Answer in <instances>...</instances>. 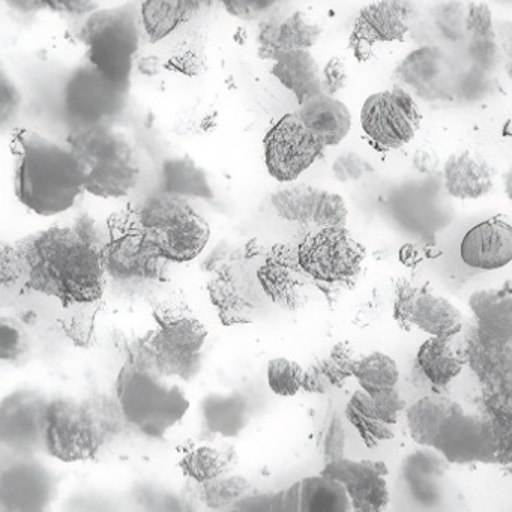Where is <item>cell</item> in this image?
Masks as SVG:
<instances>
[{
	"mask_svg": "<svg viewBox=\"0 0 512 512\" xmlns=\"http://www.w3.org/2000/svg\"><path fill=\"white\" fill-rule=\"evenodd\" d=\"M106 230L88 215L74 226H55L16 245L22 280L29 289L64 305L100 301L106 286L103 247Z\"/></svg>",
	"mask_w": 512,
	"mask_h": 512,
	"instance_id": "obj_1",
	"label": "cell"
},
{
	"mask_svg": "<svg viewBox=\"0 0 512 512\" xmlns=\"http://www.w3.org/2000/svg\"><path fill=\"white\" fill-rule=\"evenodd\" d=\"M13 146L19 202L41 217L70 211L85 193L82 172L70 148L31 130H17Z\"/></svg>",
	"mask_w": 512,
	"mask_h": 512,
	"instance_id": "obj_2",
	"label": "cell"
},
{
	"mask_svg": "<svg viewBox=\"0 0 512 512\" xmlns=\"http://www.w3.org/2000/svg\"><path fill=\"white\" fill-rule=\"evenodd\" d=\"M127 422L119 401L107 395L49 401L44 446L64 463L94 460L124 430Z\"/></svg>",
	"mask_w": 512,
	"mask_h": 512,
	"instance_id": "obj_3",
	"label": "cell"
},
{
	"mask_svg": "<svg viewBox=\"0 0 512 512\" xmlns=\"http://www.w3.org/2000/svg\"><path fill=\"white\" fill-rule=\"evenodd\" d=\"M86 193L100 199H122L140 181L142 164L136 143L115 124L80 125L68 134Z\"/></svg>",
	"mask_w": 512,
	"mask_h": 512,
	"instance_id": "obj_4",
	"label": "cell"
},
{
	"mask_svg": "<svg viewBox=\"0 0 512 512\" xmlns=\"http://www.w3.org/2000/svg\"><path fill=\"white\" fill-rule=\"evenodd\" d=\"M116 395L127 422L149 437H163L190 409L184 388L133 352L119 373Z\"/></svg>",
	"mask_w": 512,
	"mask_h": 512,
	"instance_id": "obj_5",
	"label": "cell"
},
{
	"mask_svg": "<svg viewBox=\"0 0 512 512\" xmlns=\"http://www.w3.org/2000/svg\"><path fill=\"white\" fill-rule=\"evenodd\" d=\"M139 215L146 241L166 262L197 259L211 239L208 221L184 197L167 193L151 197Z\"/></svg>",
	"mask_w": 512,
	"mask_h": 512,
	"instance_id": "obj_6",
	"label": "cell"
},
{
	"mask_svg": "<svg viewBox=\"0 0 512 512\" xmlns=\"http://www.w3.org/2000/svg\"><path fill=\"white\" fill-rule=\"evenodd\" d=\"M140 11L130 5L98 10L80 32L86 61L115 83H130L140 49Z\"/></svg>",
	"mask_w": 512,
	"mask_h": 512,
	"instance_id": "obj_7",
	"label": "cell"
},
{
	"mask_svg": "<svg viewBox=\"0 0 512 512\" xmlns=\"http://www.w3.org/2000/svg\"><path fill=\"white\" fill-rule=\"evenodd\" d=\"M154 317L157 331L133 352L164 376L190 379L199 370L208 331L190 310L181 307L158 308Z\"/></svg>",
	"mask_w": 512,
	"mask_h": 512,
	"instance_id": "obj_8",
	"label": "cell"
},
{
	"mask_svg": "<svg viewBox=\"0 0 512 512\" xmlns=\"http://www.w3.org/2000/svg\"><path fill=\"white\" fill-rule=\"evenodd\" d=\"M103 259L107 274L124 284L160 280L167 263L146 241L139 212L128 209L107 221Z\"/></svg>",
	"mask_w": 512,
	"mask_h": 512,
	"instance_id": "obj_9",
	"label": "cell"
},
{
	"mask_svg": "<svg viewBox=\"0 0 512 512\" xmlns=\"http://www.w3.org/2000/svg\"><path fill=\"white\" fill-rule=\"evenodd\" d=\"M130 83H115L88 61L68 77L64 109L74 127L112 124L128 103Z\"/></svg>",
	"mask_w": 512,
	"mask_h": 512,
	"instance_id": "obj_10",
	"label": "cell"
},
{
	"mask_svg": "<svg viewBox=\"0 0 512 512\" xmlns=\"http://www.w3.org/2000/svg\"><path fill=\"white\" fill-rule=\"evenodd\" d=\"M298 259L305 274L313 280L341 283L359 274L365 248L346 226L322 227L299 244Z\"/></svg>",
	"mask_w": 512,
	"mask_h": 512,
	"instance_id": "obj_11",
	"label": "cell"
},
{
	"mask_svg": "<svg viewBox=\"0 0 512 512\" xmlns=\"http://www.w3.org/2000/svg\"><path fill=\"white\" fill-rule=\"evenodd\" d=\"M422 115L412 95L400 86L376 92L362 104L365 136L382 149H400L415 139Z\"/></svg>",
	"mask_w": 512,
	"mask_h": 512,
	"instance_id": "obj_12",
	"label": "cell"
},
{
	"mask_svg": "<svg viewBox=\"0 0 512 512\" xmlns=\"http://www.w3.org/2000/svg\"><path fill=\"white\" fill-rule=\"evenodd\" d=\"M325 146L307 130L298 113L283 116L263 139L265 164L275 181L290 184L307 172Z\"/></svg>",
	"mask_w": 512,
	"mask_h": 512,
	"instance_id": "obj_13",
	"label": "cell"
},
{
	"mask_svg": "<svg viewBox=\"0 0 512 512\" xmlns=\"http://www.w3.org/2000/svg\"><path fill=\"white\" fill-rule=\"evenodd\" d=\"M49 401L40 392L16 391L0 407V440L5 448L22 457L46 449L47 410Z\"/></svg>",
	"mask_w": 512,
	"mask_h": 512,
	"instance_id": "obj_14",
	"label": "cell"
},
{
	"mask_svg": "<svg viewBox=\"0 0 512 512\" xmlns=\"http://www.w3.org/2000/svg\"><path fill=\"white\" fill-rule=\"evenodd\" d=\"M208 292L218 317L226 326L247 325L254 322L260 311L259 280L235 259L221 262L214 269Z\"/></svg>",
	"mask_w": 512,
	"mask_h": 512,
	"instance_id": "obj_15",
	"label": "cell"
},
{
	"mask_svg": "<svg viewBox=\"0 0 512 512\" xmlns=\"http://www.w3.org/2000/svg\"><path fill=\"white\" fill-rule=\"evenodd\" d=\"M271 203L283 220L316 229L346 226L349 215L340 194L308 184L290 185L275 191Z\"/></svg>",
	"mask_w": 512,
	"mask_h": 512,
	"instance_id": "obj_16",
	"label": "cell"
},
{
	"mask_svg": "<svg viewBox=\"0 0 512 512\" xmlns=\"http://www.w3.org/2000/svg\"><path fill=\"white\" fill-rule=\"evenodd\" d=\"M262 292L272 304L286 311H296L307 304V274L299 265L298 250L277 244L263 257L256 271Z\"/></svg>",
	"mask_w": 512,
	"mask_h": 512,
	"instance_id": "obj_17",
	"label": "cell"
},
{
	"mask_svg": "<svg viewBox=\"0 0 512 512\" xmlns=\"http://www.w3.org/2000/svg\"><path fill=\"white\" fill-rule=\"evenodd\" d=\"M323 475L337 479L346 487L353 511H385L389 505L386 482L389 470L383 461H352L347 458L332 461L322 470Z\"/></svg>",
	"mask_w": 512,
	"mask_h": 512,
	"instance_id": "obj_18",
	"label": "cell"
},
{
	"mask_svg": "<svg viewBox=\"0 0 512 512\" xmlns=\"http://www.w3.org/2000/svg\"><path fill=\"white\" fill-rule=\"evenodd\" d=\"M55 496V479L38 461H25L4 467L0 475L2 511H43Z\"/></svg>",
	"mask_w": 512,
	"mask_h": 512,
	"instance_id": "obj_19",
	"label": "cell"
},
{
	"mask_svg": "<svg viewBox=\"0 0 512 512\" xmlns=\"http://www.w3.org/2000/svg\"><path fill=\"white\" fill-rule=\"evenodd\" d=\"M352 500L337 479L308 476L286 490L269 494V512H350Z\"/></svg>",
	"mask_w": 512,
	"mask_h": 512,
	"instance_id": "obj_20",
	"label": "cell"
},
{
	"mask_svg": "<svg viewBox=\"0 0 512 512\" xmlns=\"http://www.w3.org/2000/svg\"><path fill=\"white\" fill-rule=\"evenodd\" d=\"M416 19L413 0H373L359 11L353 25V43L373 44L401 41Z\"/></svg>",
	"mask_w": 512,
	"mask_h": 512,
	"instance_id": "obj_21",
	"label": "cell"
},
{
	"mask_svg": "<svg viewBox=\"0 0 512 512\" xmlns=\"http://www.w3.org/2000/svg\"><path fill=\"white\" fill-rule=\"evenodd\" d=\"M322 37V28L304 11L281 16L269 13L262 17L257 34V50L265 61L293 50H311Z\"/></svg>",
	"mask_w": 512,
	"mask_h": 512,
	"instance_id": "obj_22",
	"label": "cell"
},
{
	"mask_svg": "<svg viewBox=\"0 0 512 512\" xmlns=\"http://www.w3.org/2000/svg\"><path fill=\"white\" fill-rule=\"evenodd\" d=\"M461 260L470 268L496 271L512 262V226L499 218L482 221L464 235Z\"/></svg>",
	"mask_w": 512,
	"mask_h": 512,
	"instance_id": "obj_23",
	"label": "cell"
},
{
	"mask_svg": "<svg viewBox=\"0 0 512 512\" xmlns=\"http://www.w3.org/2000/svg\"><path fill=\"white\" fill-rule=\"evenodd\" d=\"M436 449L452 463H494L490 421L467 415L463 410L449 422Z\"/></svg>",
	"mask_w": 512,
	"mask_h": 512,
	"instance_id": "obj_24",
	"label": "cell"
},
{
	"mask_svg": "<svg viewBox=\"0 0 512 512\" xmlns=\"http://www.w3.org/2000/svg\"><path fill=\"white\" fill-rule=\"evenodd\" d=\"M443 176L446 191L455 199H481L493 190V167L481 154L470 149L449 155Z\"/></svg>",
	"mask_w": 512,
	"mask_h": 512,
	"instance_id": "obj_25",
	"label": "cell"
},
{
	"mask_svg": "<svg viewBox=\"0 0 512 512\" xmlns=\"http://www.w3.org/2000/svg\"><path fill=\"white\" fill-rule=\"evenodd\" d=\"M296 113L304 122L307 130L325 148L340 145L352 128V115H350L349 107L343 101L337 100L325 92L314 95L299 104V110Z\"/></svg>",
	"mask_w": 512,
	"mask_h": 512,
	"instance_id": "obj_26",
	"label": "cell"
},
{
	"mask_svg": "<svg viewBox=\"0 0 512 512\" xmlns=\"http://www.w3.org/2000/svg\"><path fill=\"white\" fill-rule=\"evenodd\" d=\"M272 76L286 91L292 92L298 104L322 94V68L310 50H293L278 55L272 61Z\"/></svg>",
	"mask_w": 512,
	"mask_h": 512,
	"instance_id": "obj_27",
	"label": "cell"
},
{
	"mask_svg": "<svg viewBox=\"0 0 512 512\" xmlns=\"http://www.w3.org/2000/svg\"><path fill=\"white\" fill-rule=\"evenodd\" d=\"M470 308L478 319L479 332L491 343L512 340V284L500 289L479 290L470 296Z\"/></svg>",
	"mask_w": 512,
	"mask_h": 512,
	"instance_id": "obj_28",
	"label": "cell"
},
{
	"mask_svg": "<svg viewBox=\"0 0 512 512\" xmlns=\"http://www.w3.org/2000/svg\"><path fill=\"white\" fill-rule=\"evenodd\" d=\"M461 412L463 409L451 398L424 397L407 412L410 437L419 445L436 448L449 422Z\"/></svg>",
	"mask_w": 512,
	"mask_h": 512,
	"instance_id": "obj_29",
	"label": "cell"
},
{
	"mask_svg": "<svg viewBox=\"0 0 512 512\" xmlns=\"http://www.w3.org/2000/svg\"><path fill=\"white\" fill-rule=\"evenodd\" d=\"M203 0H143L140 22L152 43L178 31L200 10Z\"/></svg>",
	"mask_w": 512,
	"mask_h": 512,
	"instance_id": "obj_30",
	"label": "cell"
},
{
	"mask_svg": "<svg viewBox=\"0 0 512 512\" xmlns=\"http://www.w3.org/2000/svg\"><path fill=\"white\" fill-rule=\"evenodd\" d=\"M203 424L209 433L236 437L247 427L250 406L247 398L238 392L209 395L202 404Z\"/></svg>",
	"mask_w": 512,
	"mask_h": 512,
	"instance_id": "obj_31",
	"label": "cell"
},
{
	"mask_svg": "<svg viewBox=\"0 0 512 512\" xmlns=\"http://www.w3.org/2000/svg\"><path fill=\"white\" fill-rule=\"evenodd\" d=\"M413 326L433 337H454L463 329L458 308L445 298L421 290L412 313Z\"/></svg>",
	"mask_w": 512,
	"mask_h": 512,
	"instance_id": "obj_32",
	"label": "cell"
},
{
	"mask_svg": "<svg viewBox=\"0 0 512 512\" xmlns=\"http://www.w3.org/2000/svg\"><path fill=\"white\" fill-rule=\"evenodd\" d=\"M419 367L434 386L449 385L463 370V359L452 337H431L419 347Z\"/></svg>",
	"mask_w": 512,
	"mask_h": 512,
	"instance_id": "obj_33",
	"label": "cell"
},
{
	"mask_svg": "<svg viewBox=\"0 0 512 512\" xmlns=\"http://www.w3.org/2000/svg\"><path fill=\"white\" fill-rule=\"evenodd\" d=\"M163 190L187 200L214 196L205 170L190 157L170 158L164 163Z\"/></svg>",
	"mask_w": 512,
	"mask_h": 512,
	"instance_id": "obj_34",
	"label": "cell"
},
{
	"mask_svg": "<svg viewBox=\"0 0 512 512\" xmlns=\"http://www.w3.org/2000/svg\"><path fill=\"white\" fill-rule=\"evenodd\" d=\"M346 418L356 428L367 448L374 449L380 442L394 437L392 425L386 424L377 416L373 395L362 388L347 403Z\"/></svg>",
	"mask_w": 512,
	"mask_h": 512,
	"instance_id": "obj_35",
	"label": "cell"
},
{
	"mask_svg": "<svg viewBox=\"0 0 512 512\" xmlns=\"http://www.w3.org/2000/svg\"><path fill=\"white\" fill-rule=\"evenodd\" d=\"M445 71V58L439 49L422 47L410 53L397 70V77L406 85L425 88Z\"/></svg>",
	"mask_w": 512,
	"mask_h": 512,
	"instance_id": "obj_36",
	"label": "cell"
},
{
	"mask_svg": "<svg viewBox=\"0 0 512 512\" xmlns=\"http://www.w3.org/2000/svg\"><path fill=\"white\" fill-rule=\"evenodd\" d=\"M353 376L358 379L364 391L374 394L380 389L397 385L400 373H398L397 362L391 356L382 352H373L359 359Z\"/></svg>",
	"mask_w": 512,
	"mask_h": 512,
	"instance_id": "obj_37",
	"label": "cell"
},
{
	"mask_svg": "<svg viewBox=\"0 0 512 512\" xmlns=\"http://www.w3.org/2000/svg\"><path fill=\"white\" fill-rule=\"evenodd\" d=\"M253 487L244 476H229V478H217L205 482L200 488V497L208 508L215 511L233 509V506L250 496Z\"/></svg>",
	"mask_w": 512,
	"mask_h": 512,
	"instance_id": "obj_38",
	"label": "cell"
},
{
	"mask_svg": "<svg viewBox=\"0 0 512 512\" xmlns=\"http://www.w3.org/2000/svg\"><path fill=\"white\" fill-rule=\"evenodd\" d=\"M179 466L188 478L205 484L223 476L227 469V458L217 449L203 445L185 454Z\"/></svg>",
	"mask_w": 512,
	"mask_h": 512,
	"instance_id": "obj_39",
	"label": "cell"
},
{
	"mask_svg": "<svg viewBox=\"0 0 512 512\" xmlns=\"http://www.w3.org/2000/svg\"><path fill=\"white\" fill-rule=\"evenodd\" d=\"M268 385L280 397H293L304 388L305 370L289 358H274L269 361Z\"/></svg>",
	"mask_w": 512,
	"mask_h": 512,
	"instance_id": "obj_40",
	"label": "cell"
},
{
	"mask_svg": "<svg viewBox=\"0 0 512 512\" xmlns=\"http://www.w3.org/2000/svg\"><path fill=\"white\" fill-rule=\"evenodd\" d=\"M359 359L361 358L356 355L355 347L347 341L335 344L331 353L322 358L323 368L334 388H341L344 382L355 374Z\"/></svg>",
	"mask_w": 512,
	"mask_h": 512,
	"instance_id": "obj_41",
	"label": "cell"
},
{
	"mask_svg": "<svg viewBox=\"0 0 512 512\" xmlns=\"http://www.w3.org/2000/svg\"><path fill=\"white\" fill-rule=\"evenodd\" d=\"M28 350V337L19 323L13 319L0 320V359L17 361Z\"/></svg>",
	"mask_w": 512,
	"mask_h": 512,
	"instance_id": "obj_42",
	"label": "cell"
},
{
	"mask_svg": "<svg viewBox=\"0 0 512 512\" xmlns=\"http://www.w3.org/2000/svg\"><path fill=\"white\" fill-rule=\"evenodd\" d=\"M371 395H373L374 409H376L377 416L386 424H397L398 415L406 407V401L401 397L397 386H388V388L380 389V391Z\"/></svg>",
	"mask_w": 512,
	"mask_h": 512,
	"instance_id": "obj_43",
	"label": "cell"
},
{
	"mask_svg": "<svg viewBox=\"0 0 512 512\" xmlns=\"http://www.w3.org/2000/svg\"><path fill=\"white\" fill-rule=\"evenodd\" d=\"M224 10L239 20L262 19L271 13L281 0H220Z\"/></svg>",
	"mask_w": 512,
	"mask_h": 512,
	"instance_id": "obj_44",
	"label": "cell"
},
{
	"mask_svg": "<svg viewBox=\"0 0 512 512\" xmlns=\"http://www.w3.org/2000/svg\"><path fill=\"white\" fill-rule=\"evenodd\" d=\"M22 92L17 88L14 80L8 77L5 71H2V80H0V124L7 128L10 122L17 118L22 109Z\"/></svg>",
	"mask_w": 512,
	"mask_h": 512,
	"instance_id": "obj_45",
	"label": "cell"
},
{
	"mask_svg": "<svg viewBox=\"0 0 512 512\" xmlns=\"http://www.w3.org/2000/svg\"><path fill=\"white\" fill-rule=\"evenodd\" d=\"M467 32L476 38H496L494 32L493 16L488 5L472 4L467 10L466 20H464Z\"/></svg>",
	"mask_w": 512,
	"mask_h": 512,
	"instance_id": "obj_46",
	"label": "cell"
},
{
	"mask_svg": "<svg viewBox=\"0 0 512 512\" xmlns=\"http://www.w3.org/2000/svg\"><path fill=\"white\" fill-rule=\"evenodd\" d=\"M421 290L413 287L409 283H401L397 289V296H395L394 304V317L397 320L400 328L410 331L413 326L412 313L415 307L416 298H418Z\"/></svg>",
	"mask_w": 512,
	"mask_h": 512,
	"instance_id": "obj_47",
	"label": "cell"
},
{
	"mask_svg": "<svg viewBox=\"0 0 512 512\" xmlns=\"http://www.w3.org/2000/svg\"><path fill=\"white\" fill-rule=\"evenodd\" d=\"M370 170L367 161L355 152L340 155L332 164V172L340 182H352L361 179Z\"/></svg>",
	"mask_w": 512,
	"mask_h": 512,
	"instance_id": "obj_48",
	"label": "cell"
},
{
	"mask_svg": "<svg viewBox=\"0 0 512 512\" xmlns=\"http://www.w3.org/2000/svg\"><path fill=\"white\" fill-rule=\"evenodd\" d=\"M322 79L325 94L332 95V97L340 94L349 82V73H347L343 59H329L325 67L322 68Z\"/></svg>",
	"mask_w": 512,
	"mask_h": 512,
	"instance_id": "obj_49",
	"label": "cell"
},
{
	"mask_svg": "<svg viewBox=\"0 0 512 512\" xmlns=\"http://www.w3.org/2000/svg\"><path fill=\"white\" fill-rule=\"evenodd\" d=\"M344 442H346V437H344L343 424L338 415H335L331 419L325 440H323V457H325L326 464L344 458Z\"/></svg>",
	"mask_w": 512,
	"mask_h": 512,
	"instance_id": "obj_50",
	"label": "cell"
},
{
	"mask_svg": "<svg viewBox=\"0 0 512 512\" xmlns=\"http://www.w3.org/2000/svg\"><path fill=\"white\" fill-rule=\"evenodd\" d=\"M470 56L473 61L484 68L491 70L496 67L497 59H499V47H497L496 38H476L470 43Z\"/></svg>",
	"mask_w": 512,
	"mask_h": 512,
	"instance_id": "obj_51",
	"label": "cell"
},
{
	"mask_svg": "<svg viewBox=\"0 0 512 512\" xmlns=\"http://www.w3.org/2000/svg\"><path fill=\"white\" fill-rule=\"evenodd\" d=\"M47 10L74 17H89L100 10V0H46Z\"/></svg>",
	"mask_w": 512,
	"mask_h": 512,
	"instance_id": "obj_52",
	"label": "cell"
},
{
	"mask_svg": "<svg viewBox=\"0 0 512 512\" xmlns=\"http://www.w3.org/2000/svg\"><path fill=\"white\" fill-rule=\"evenodd\" d=\"M332 386L325 368H323L322 358L316 359L310 367L305 370L304 391L310 394H328Z\"/></svg>",
	"mask_w": 512,
	"mask_h": 512,
	"instance_id": "obj_53",
	"label": "cell"
},
{
	"mask_svg": "<svg viewBox=\"0 0 512 512\" xmlns=\"http://www.w3.org/2000/svg\"><path fill=\"white\" fill-rule=\"evenodd\" d=\"M412 164L422 175H433L440 167V157L433 149L422 148L413 154Z\"/></svg>",
	"mask_w": 512,
	"mask_h": 512,
	"instance_id": "obj_54",
	"label": "cell"
},
{
	"mask_svg": "<svg viewBox=\"0 0 512 512\" xmlns=\"http://www.w3.org/2000/svg\"><path fill=\"white\" fill-rule=\"evenodd\" d=\"M8 7L22 14H34L47 10L46 0H5Z\"/></svg>",
	"mask_w": 512,
	"mask_h": 512,
	"instance_id": "obj_55",
	"label": "cell"
},
{
	"mask_svg": "<svg viewBox=\"0 0 512 512\" xmlns=\"http://www.w3.org/2000/svg\"><path fill=\"white\" fill-rule=\"evenodd\" d=\"M505 193L512 200V169L505 176Z\"/></svg>",
	"mask_w": 512,
	"mask_h": 512,
	"instance_id": "obj_56",
	"label": "cell"
},
{
	"mask_svg": "<svg viewBox=\"0 0 512 512\" xmlns=\"http://www.w3.org/2000/svg\"><path fill=\"white\" fill-rule=\"evenodd\" d=\"M511 71H512V67H511Z\"/></svg>",
	"mask_w": 512,
	"mask_h": 512,
	"instance_id": "obj_57",
	"label": "cell"
}]
</instances>
